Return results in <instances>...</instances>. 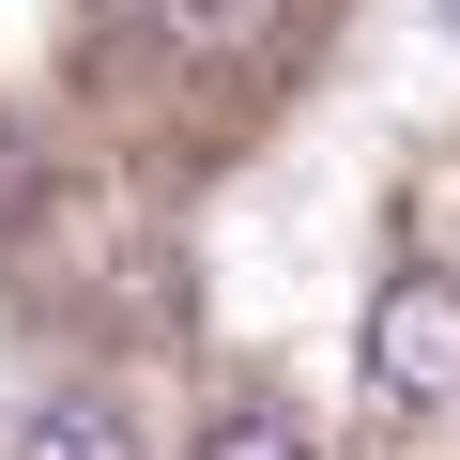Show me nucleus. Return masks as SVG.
I'll return each instance as SVG.
<instances>
[{
	"label": "nucleus",
	"instance_id": "obj_2",
	"mask_svg": "<svg viewBox=\"0 0 460 460\" xmlns=\"http://www.w3.org/2000/svg\"><path fill=\"white\" fill-rule=\"evenodd\" d=\"M16 460H138V429H123V399H31Z\"/></svg>",
	"mask_w": 460,
	"mask_h": 460
},
{
	"label": "nucleus",
	"instance_id": "obj_3",
	"mask_svg": "<svg viewBox=\"0 0 460 460\" xmlns=\"http://www.w3.org/2000/svg\"><path fill=\"white\" fill-rule=\"evenodd\" d=\"M123 31H169V47H261L277 0H123Z\"/></svg>",
	"mask_w": 460,
	"mask_h": 460
},
{
	"label": "nucleus",
	"instance_id": "obj_4",
	"mask_svg": "<svg viewBox=\"0 0 460 460\" xmlns=\"http://www.w3.org/2000/svg\"><path fill=\"white\" fill-rule=\"evenodd\" d=\"M184 460H307V429H292V414H215Z\"/></svg>",
	"mask_w": 460,
	"mask_h": 460
},
{
	"label": "nucleus",
	"instance_id": "obj_1",
	"mask_svg": "<svg viewBox=\"0 0 460 460\" xmlns=\"http://www.w3.org/2000/svg\"><path fill=\"white\" fill-rule=\"evenodd\" d=\"M368 384L399 399V414H445L460 399V277H384L368 292Z\"/></svg>",
	"mask_w": 460,
	"mask_h": 460
}]
</instances>
